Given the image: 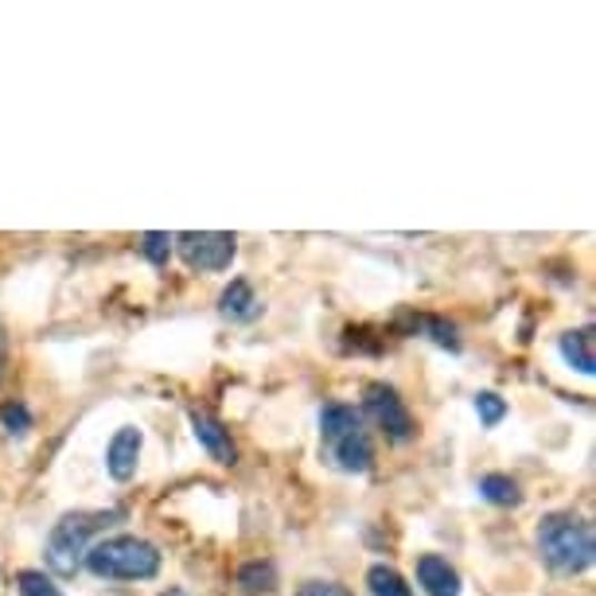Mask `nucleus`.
<instances>
[{
	"label": "nucleus",
	"mask_w": 596,
	"mask_h": 596,
	"mask_svg": "<svg viewBox=\"0 0 596 596\" xmlns=\"http://www.w3.org/2000/svg\"><path fill=\"white\" fill-rule=\"evenodd\" d=\"M82 565L102 580H149L160 573V549L137 534H113L94 542Z\"/></svg>",
	"instance_id": "obj_3"
},
{
	"label": "nucleus",
	"mask_w": 596,
	"mask_h": 596,
	"mask_svg": "<svg viewBox=\"0 0 596 596\" xmlns=\"http://www.w3.org/2000/svg\"><path fill=\"white\" fill-rule=\"evenodd\" d=\"M121 511H71L63 515L48 534V565L59 573V577H74L82 569V557L90 549V538L98 531H105L110 523H118Z\"/></svg>",
	"instance_id": "obj_4"
},
{
	"label": "nucleus",
	"mask_w": 596,
	"mask_h": 596,
	"mask_svg": "<svg viewBox=\"0 0 596 596\" xmlns=\"http://www.w3.org/2000/svg\"><path fill=\"white\" fill-rule=\"evenodd\" d=\"M141 254L149 257L152 265H168V257H172V234H164V231L141 234Z\"/></svg>",
	"instance_id": "obj_17"
},
{
	"label": "nucleus",
	"mask_w": 596,
	"mask_h": 596,
	"mask_svg": "<svg viewBox=\"0 0 596 596\" xmlns=\"http://www.w3.org/2000/svg\"><path fill=\"white\" fill-rule=\"evenodd\" d=\"M191 433H195V441L208 448V453L215 456L219 464H234V461H239V448H234L231 433H226L211 414H199V410H191Z\"/></svg>",
	"instance_id": "obj_9"
},
{
	"label": "nucleus",
	"mask_w": 596,
	"mask_h": 596,
	"mask_svg": "<svg viewBox=\"0 0 596 596\" xmlns=\"http://www.w3.org/2000/svg\"><path fill=\"white\" fill-rule=\"evenodd\" d=\"M17 593L20 596H63V588H59L43 569H24L17 577Z\"/></svg>",
	"instance_id": "obj_15"
},
{
	"label": "nucleus",
	"mask_w": 596,
	"mask_h": 596,
	"mask_svg": "<svg viewBox=\"0 0 596 596\" xmlns=\"http://www.w3.org/2000/svg\"><path fill=\"white\" fill-rule=\"evenodd\" d=\"M219 312H223L226 320H234V324H246V320H254L257 312H262V301L254 296L250 281L239 277L223 289V296H219Z\"/></svg>",
	"instance_id": "obj_11"
},
{
	"label": "nucleus",
	"mask_w": 596,
	"mask_h": 596,
	"mask_svg": "<svg viewBox=\"0 0 596 596\" xmlns=\"http://www.w3.org/2000/svg\"><path fill=\"white\" fill-rule=\"evenodd\" d=\"M557 351H562V358L573 366L577 374H585V378H593L596 374V340H593V327H577V332H565L562 340H557Z\"/></svg>",
	"instance_id": "obj_10"
},
{
	"label": "nucleus",
	"mask_w": 596,
	"mask_h": 596,
	"mask_svg": "<svg viewBox=\"0 0 596 596\" xmlns=\"http://www.w3.org/2000/svg\"><path fill=\"white\" fill-rule=\"evenodd\" d=\"M417 585L430 596H461V573L448 565V557L441 554H425L417 557Z\"/></svg>",
	"instance_id": "obj_8"
},
{
	"label": "nucleus",
	"mask_w": 596,
	"mask_h": 596,
	"mask_svg": "<svg viewBox=\"0 0 596 596\" xmlns=\"http://www.w3.org/2000/svg\"><path fill=\"white\" fill-rule=\"evenodd\" d=\"M320 445H324V461L332 464V468L347 472V476L371 472L374 445L363 425V414H358L355 406L332 402V406L320 410Z\"/></svg>",
	"instance_id": "obj_1"
},
{
	"label": "nucleus",
	"mask_w": 596,
	"mask_h": 596,
	"mask_svg": "<svg viewBox=\"0 0 596 596\" xmlns=\"http://www.w3.org/2000/svg\"><path fill=\"white\" fill-rule=\"evenodd\" d=\"M479 495H484L487 503H495V507H518V503H523L518 484L511 476H503V472H492V476L479 479Z\"/></svg>",
	"instance_id": "obj_13"
},
{
	"label": "nucleus",
	"mask_w": 596,
	"mask_h": 596,
	"mask_svg": "<svg viewBox=\"0 0 596 596\" xmlns=\"http://www.w3.org/2000/svg\"><path fill=\"white\" fill-rule=\"evenodd\" d=\"M4 363H9V340H4V327H0V374H4Z\"/></svg>",
	"instance_id": "obj_21"
},
{
	"label": "nucleus",
	"mask_w": 596,
	"mask_h": 596,
	"mask_svg": "<svg viewBox=\"0 0 596 596\" xmlns=\"http://www.w3.org/2000/svg\"><path fill=\"white\" fill-rule=\"evenodd\" d=\"M430 332H433V343H441V347H448V351H461V340H456L453 324H445V320H430Z\"/></svg>",
	"instance_id": "obj_20"
},
{
	"label": "nucleus",
	"mask_w": 596,
	"mask_h": 596,
	"mask_svg": "<svg viewBox=\"0 0 596 596\" xmlns=\"http://www.w3.org/2000/svg\"><path fill=\"white\" fill-rule=\"evenodd\" d=\"M0 425H4V433H12V437H24V433L32 430V414H28L24 402H4V406H0Z\"/></svg>",
	"instance_id": "obj_16"
},
{
	"label": "nucleus",
	"mask_w": 596,
	"mask_h": 596,
	"mask_svg": "<svg viewBox=\"0 0 596 596\" xmlns=\"http://www.w3.org/2000/svg\"><path fill=\"white\" fill-rule=\"evenodd\" d=\"M175 250L180 257L199 273H219L234 262V250H239V239L226 231H183L175 234Z\"/></svg>",
	"instance_id": "obj_5"
},
{
	"label": "nucleus",
	"mask_w": 596,
	"mask_h": 596,
	"mask_svg": "<svg viewBox=\"0 0 596 596\" xmlns=\"http://www.w3.org/2000/svg\"><path fill=\"white\" fill-rule=\"evenodd\" d=\"M296 596H351V588L340 585V580H304Z\"/></svg>",
	"instance_id": "obj_19"
},
{
	"label": "nucleus",
	"mask_w": 596,
	"mask_h": 596,
	"mask_svg": "<svg viewBox=\"0 0 596 596\" xmlns=\"http://www.w3.org/2000/svg\"><path fill=\"white\" fill-rule=\"evenodd\" d=\"M164 596H188V593H180V588H168V593Z\"/></svg>",
	"instance_id": "obj_22"
},
{
	"label": "nucleus",
	"mask_w": 596,
	"mask_h": 596,
	"mask_svg": "<svg viewBox=\"0 0 596 596\" xmlns=\"http://www.w3.org/2000/svg\"><path fill=\"white\" fill-rule=\"evenodd\" d=\"M366 588H371V596H414V588L406 585V577L394 565H371Z\"/></svg>",
	"instance_id": "obj_12"
},
{
	"label": "nucleus",
	"mask_w": 596,
	"mask_h": 596,
	"mask_svg": "<svg viewBox=\"0 0 596 596\" xmlns=\"http://www.w3.org/2000/svg\"><path fill=\"white\" fill-rule=\"evenodd\" d=\"M141 448H144L141 430H133V425L118 430V433H113V441H110V448H105V472H110L118 484L133 479L137 464H141Z\"/></svg>",
	"instance_id": "obj_7"
},
{
	"label": "nucleus",
	"mask_w": 596,
	"mask_h": 596,
	"mask_svg": "<svg viewBox=\"0 0 596 596\" xmlns=\"http://www.w3.org/2000/svg\"><path fill=\"white\" fill-rule=\"evenodd\" d=\"M239 585L246 596H262V593H273L277 588V569L270 562H246L239 569Z\"/></svg>",
	"instance_id": "obj_14"
},
{
	"label": "nucleus",
	"mask_w": 596,
	"mask_h": 596,
	"mask_svg": "<svg viewBox=\"0 0 596 596\" xmlns=\"http://www.w3.org/2000/svg\"><path fill=\"white\" fill-rule=\"evenodd\" d=\"M476 414H479V422L492 430V425H499L503 417H507V402H503L499 394H492V390H484V394H476Z\"/></svg>",
	"instance_id": "obj_18"
},
{
	"label": "nucleus",
	"mask_w": 596,
	"mask_h": 596,
	"mask_svg": "<svg viewBox=\"0 0 596 596\" xmlns=\"http://www.w3.org/2000/svg\"><path fill=\"white\" fill-rule=\"evenodd\" d=\"M363 410H366V417H371V422L378 425L390 441H394V445L414 441V417H410L406 402L397 397L394 386H386V382H371V386H366V397H363Z\"/></svg>",
	"instance_id": "obj_6"
},
{
	"label": "nucleus",
	"mask_w": 596,
	"mask_h": 596,
	"mask_svg": "<svg viewBox=\"0 0 596 596\" xmlns=\"http://www.w3.org/2000/svg\"><path fill=\"white\" fill-rule=\"evenodd\" d=\"M538 554L554 573L577 577L596 557L593 526L580 515H546L538 526Z\"/></svg>",
	"instance_id": "obj_2"
}]
</instances>
